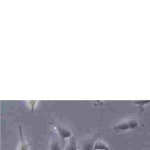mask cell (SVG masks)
<instances>
[{
	"label": "cell",
	"instance_id": "3957f363",
	"mask_svg": "<svg viewBox=\"0 0 150 150\" xmlns=\"http://www.w3.org/2000/svg\"><path fill=\"white\" fill-rule=\"evenodd\" d=\"M54 128L57 134L62 140L69 139L73 136L71 132L69 130H68L67 129H66L65 128L62 126L55 125Z\"/></svg>",
	"mask_w": 150,
	"mask_h": 150
},
{
	"label": "cell",
	"instance_id": "ba28073f",
	"mask_svg": "<svg viewBox=\"0 0 150 150\" xmlns=\"http://www.w3.org/2000/svg\"><path fill=\"white\" fill-rule=\"evenodd\" d=\"M50 150H63L57 139H52L49 146Z\"/></svg>",
	"mask_w": 150,
	"mask_h": 150
},
{
	"label": "cell",
	"instance_id": "52a82bcc",
	"mask_svg": "<svg viewBox=\"0 0 150 150\" xmlns=\"http://www.w3.org/2000/svg\"><path fill=\"white\" fill-rule=\"evenodd\" d=\"M132 103L139 108L140 112H142L144 111V108L150 104V100H137L133 101Z\"/></svg>",
	"mask_w": 150,
	"mask_h": 150
},
{
	"label": "cell",
	"instance_id": "277c9868",
	"mask_svg": "<svg viewBox=\"0 0 150 150\" xmlns=\"http://www.w3.org/2000/svg\"><path fill=\"white\" fill-rule=\"evenodd\" d=\"M19 145L18 150H29L28 145L24 138L22 128L21 126L19 128Z\"/></svg>",
	"mask_w": 150,
	"mask_h": 150
},
{
	"label": "cell",
	"instance_id": "5b68a950",
	"mask_svg": "<svg viewBox=\"0 0 150 150\" xmlns=\"http://www.w3.org/2000/svg\"><path fill=\"white\" fill-rule=\"evenodd\" d=\"M63 150H79L74 135L69 138V141L64 146Z\"/></svg>",
	"mask_w": 150,
	"mask_h": 150
},
{
	"label": "cell",
	"instance_id": "7a4b0ae2",
	"mask_svg": "<svg viewBox=\"0 0 150 150\" xmlns=\"http://www.w3.org/2000/svg\"><path fill=\"white\" fill-rule=\"evenodd\" d=\"M99 135L87 138L83 141L81 150H93L96 142L98 140Z\"/></svg>",
	"mask_w": 150,
	"mask_h": 150
},
{
	"label": "cell",
	"instance_id": "8992f818",
	"mask_svg": "<svg viewBox=\"0 0 150 150\" xmlns=\"http://www.w3.org/2000/svg\"><path fill=\"white\" fill-rule=\"evenodd\" d=\"M93 150H111V149L103 141L97 140L95 143Z\"/></svg>",
	"mask_w": 150,
	"mask_h": 150
},
{
	"label": "cell",
	"instance_id": "6da1fadb",
	"mask_svg": "<svg viewBox=\"0 0 150 150\" xmlns=\"http://www.w3.org/2000/svg\"><path fill=\"white\" fill-rule=\"evenodd\" d=\"M138 126V121L135 119H129L117 124L114 129L116 131H127L134 129Z\"/></svg>",
	"mask_w": 150,
	"mask_h": 150
}]
</instances>
